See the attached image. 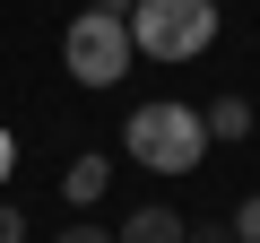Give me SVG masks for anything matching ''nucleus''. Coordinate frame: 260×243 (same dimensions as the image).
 <instances>
[{
    "label": "nucleus",
    "instance_id": "6",
    "mask_svg": "<svg viewBox=\"0 0 260 243\" xmlns=\"http://www.w3.org/2000/svg\"><path fill=\"white\" fill-rule=\"evenodd\" d=\"M200 122H208V139H251V104H243V96H217Z\"/></svg>",
    "mask_w": 260,
    "mask_h": 243
},
{
    "label": "nucleus",
    "instance_id": "9",
    "mask_svg": "<svg viewBox=\"0 0 260 243\" xmlns=\"http://www.w3.org/2000/svg\"><path fill=\"white\" fill-rule=\"evenodd\" d=\"M52 243H113V226H61Z\"/></svg>",
    "mask_w": 260,
    "mask_h": 243
},
{
    "label": "nucleus",
    "instance_id": "7",
    "mask_svg": "<svg viewBox=\"0 0 260 243\" xmlns=\"http://www.w3.org/2000/svg\"><path fill=\"white\" fill-rule=\"evenodd\" d=\"M234 243H260V191H251V200L234 208Z\"/></svg>",
    "mask_w": 260,
    "mask_h": 243
},
{
    "label": "nucleus",
    "instance_id": "5",
    "mask_svg": "<svg viewBox=\"0 0 260 243\" xmlns=\"http://www.w3.org/2000/svg\"><path fill=\"white\" fill-rule=\"evenodd\" d=\"M104 183H113V165L87 148V157H70V174H61V200H70V208H95V200H104Z\"/></svg>",
    "mask_w": 260,
    "mask_h": 243
},
{
    "label": "nucleus",
    "instance_id": "3",
    "mask_svg": "<svg viewBox=\"0 0 260 243\" xmlns=\"http://www.w3.org/2000/svg\"><path fill=\"white\" fill-rule=\"evenodd\" d=\"M130 61H139V44H130V18H104V9H78L70 35H61V70L78 87H113Z\"/></svg>",
    "mask_w": 260,
    "mask_h": 243
},
{
    "label": "nucleus",
    "instance_id": "12",
    "mask_svg": "<svg viewBox=\"0 0 260 243\" xmlns=\"http://www.w3.org/2000/svg\"><path fill=\"white\" fill-rule=\"evenodd\" d=\"M182 243H234V234H225V226H191Z\"/></svg>",
    "mask_w": 260,
    "mask_h": 243
},
{
    "label": "nucleus",
    "instance_id": "2",
    "mask_svg": "<svg viewBox=\"0 0 260 243\" xmlns=\"http://www.w3.org/2000/svg\"><path fill=\"white\" fill-rule=\"evenodd\" d=\"M217 35V0H139L130 9V44L148 61H200Z\"/></svg>",
    "mask_w": 260,
    "mask_h": 243
},
{
    "label": "nucleus",
    "instance_id": "10",
    "mask_svg": "<svg viewBox=\"0 0 260 243\" xmlns=\"http://www.w3.org/2000/svg\"><path fill=\"white\" fill-rule=\"evenodd\" d=\"M78 9H104V18H130L139 0H78Z\"/></svg>",
    "mask_w": 260,
    "mask_h": 243
},
{
    "label": "nucleus",
    "instance_id": "1",
    "mask_svg": "<svg viewBox=\"0 0 260 243\" xmlns=\"http://www.w3.org/2000/svg\"><path fill=\"white\" fill-rule=\"evenodd\" d=\"M121 148H130V165H148V174H191L200 157H208V122H200V104H130V122H121Z\"/></svg>",
    "mask_w": 260,
    "mask_h": 243
},
{
    "label": "nucleus",
    "instance_id": "8",
    "mask_svg": "<svg viewBox=\"0 0 260 243\" xmlns=\"http://www.w3.org/2000/svg\"><path fill=\"white\" fill-rule=\"evenodd\" d=\"M0 243H26V208L18 200H0Z\"/></svg>",
    "mask_w": 260,
    "mask_h": 243
},
{
    "label": "nucleus",
    "instance_id": "4",
    "mask_svg": "<svg viewBox=\"0 0 260 243\" xmlns=\"http://www.w3.org/2000/svg\"><path fill=\"white\" fill-rule=\"evenodd\" d=\"M191 226H182V208H165V200H148V208H130L121 226H113V243H182Z\"/></svg>",
    "mask_w": 260,
    "mask_h": 243
},
{
    "label": "nucleus",
    "instance_id": "11",
    "mask_svg": "<svg viewBox=\"0 0 260 243\" xmlns=\"http://www.w3.org/2000/svg\"><path fill=\"white\" fill-rule=\"evenodd\" d=\"M9 174H18V139L0 131V183H9Z\"/></svg>",
    "mask_w": 260,
    "mask_h": 243
}]
</instances>
